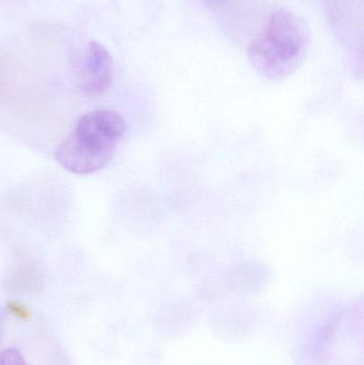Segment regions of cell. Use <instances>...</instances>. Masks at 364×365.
Here are the masks:
<instances>
[{
    "instance_id": "obj_2",
    "label": "cell",
    "mask_w": 364,
    "mask_h": 365,
    "mask_svg": "<svg viewBox=\"0 0 364 365\" xmlns=\"http://www.w3.org/2000/svg\"><path fill=\"white\" fill-rule=\"evenodd\" d=\"M309 45L310 30L305 19L279 9L269 17L265 36L248 47V60L262 78L282 81L301 68Z\"/></svg>"
},
{
    "instance_id": "obj_1",
    "label": "cell",
    "mask_w": 364,
    "mask_h": 365,
    "mask_svg": "<svg viewBox=\"0 0 364 365\" xmlns=\"http://www.w3.org/2000/svg\"><path fill=\"white\" fill-rule=\"evenodd\" d=\"M125 132V121L115 111L85 113L56 150V160L75 175L98 173L111 162Z\"/></svg>"
},
{
    "instance_id": "obj_3",
    "label": "cell",
    "mask_w": 364,
    "mask_h": 365,
    "mask_svg": "<svg viewBox=\"0 0 364 365\" xmlns=\"http://www.w3.org/2000/svg\"><path fill=\"white\" fill-rule=\"evenodd\" d=\"M113 58L109 51L98 42L90 43L85 60L77 73L79 88L91 98L104 96L111 85Z\"/></svg>"
},
{
    "instance_id": "obj_6",
    "label": "cell",
    "mask_w": 364,
    "mask_h": 365,
    "mask_svg": "<svg viewBox=\"0 0 364 365\" xmlns=\"http://www.w3.org/2000/svg\"><path fill=\"white\" fill-rule=\"evenodd\" d=\"M202 1L211 8H219L226 2V0H202Z\"/></svg>"
},
{
    "instance_id": "obj_4",
    "label": "cell",
    "mask_w": 364,
    "mask_h": 365,
    "mask_svg": "<svg viewBox=\"0 0 364 365\" xmlns=\"http://www.w3.org/2000/svg\"><path fill=\"white\" fill-rule=\"evenodd\" d=\"M0 365H27L21 351L16 349H6L0 353Z\"/></svg>"
},
{
    "instance_id": "obj_5",
    "label": "cell",
    "mask_w": 364,
    "mask_h": 365,
    "mask_svg": "<svg viewBox=\"0 0 364 365\" xmlns=\"http://www.w3.org/2000/svg\"><path fill=\"white\" fill-rule=\"evenodd\" d=\"M8 308L15 317H19V319H26L30 317V312L28 311V309L23 306V304H19V302H9Z\"/></svg>"
}]
</instances>
